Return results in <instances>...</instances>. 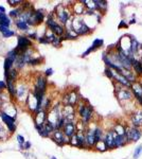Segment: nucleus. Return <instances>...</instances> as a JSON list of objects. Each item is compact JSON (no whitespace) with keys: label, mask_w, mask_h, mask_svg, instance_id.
<instances>
[{"label":"nucleus","mask_w":142,"mask_h":159,"mask_svg":"<svg viewBox=\"0 0 142 159\" xmlns=\"http://www.w3.org/2000/svg\"><path fill=\"white\" fill-rule=\"evenodd\" d=\"M140 62H141V64H142V56H141V58H140Z\"/></svg>","instance_id":"09e8293b"},{"label":"nucleus","mask_w":142,"mask_h":159,"mask_svg":"<svg viewBox=\"0 0 142 159\" xmlns=\"http://www.w3.org/2000/svg\"><path fill=\"white\" fill-rule=\"evenodd\" d=\"M53 74V69L52 68H49V69H47L45 71V77H50V75H52Z\"/></svg>","instance_id":"37998d69"},{"label":"nucleus","mask_w":142,"mask_h":159,"mask_svg":"<svg viewBox=\"0 0 142 159\" xmlns=\"http://www.w3.org/2000/svg\"><path fill=\"white\" fill-rule=\"evenodd\" d=\"M63 132H64V134H65V136H66L67 138H69V139H70L71 137H73L76 132H77V127H76L75 121L67 122L63 128Z\"/></svg>","instance_id":"ddd939ff"},{"label":"nucleus","mask_w":142,"mask_h":159,"mask_svg":"<svg viewBox=\"0 0 142 159\" xmlns=\"http://www.w3.org/2000/svg\"><path fill=\"white\" fill-rule=\"evenodd\" d=\"M6 87H8L6 82H5V81H0V91H2V90L6 89Z\"/></svg>","instance_id":"a19ab883"},{"label":"nucleus","mask_w":142,"mask_h":159,"mask_svg":"<svg viewBox=\"0 0 142 159\" xmlns=\"http://www.w3.org/2000/svg\"><path fill=\"white\" fill-rule=\"evenodd\" d=\"M128 21H126L125 19H122L121 21H120V24H119V26H118V28L119 29H127L128 28Z\"/></svg>","instance_id":"c9c22d12"},{"label":"nucleus","mask_w":142,"mask_h":159,"mask_svg":"<svg viewBox=\"0 0 142 159\" xmlns=\"http://www.w3.org/2000/svg\"><path fill=\"white\" fill-rule=\"evenodd\" d=\"M27 92V88L24 86H20V87L17 88V91H16V95L18 97L19 99L20 98H24V93Z\"/></svg>","instance_id":"7c9ffc66"},{"label":"nucleus","mask_w":142,"mask_h":159,"mask_svg":"<svg viewBox=\"0 0 142 159\" xmlns=\"http://www.w3.org/2000/svg\"><path fill=\"white\" fill-rule=\"evenodd\" d=\"M132 66H133V71L138 77H142V64L140 59L134 58L132 59Z\"/></svg>","instance_id":"f3484780"},{"label":"nucleus","mask_w":142,"mask_h":159,"mask_svg":"<svg viewBox=\"0 0 142 159\" xmlns=\"http://www.w3.org/2000/svg\"><path fill=\"white\" fill-rule=\"evenodd\" d=\"M51 159H56V157H54V156H53V157H51Z\"/></svg>","instance_id":"de8ad7c7"},{"label":"nucleus","mask_w":142,"mask_h":159,"mask_svg":"<svg viewBox=\"0 0 142 159\" xmlns=\"http://www.w3.org/2000/svg\"><path fill=\"white\" fill-rule=\"evenodd\" d=\"M77 114L81 118L82 123H84L85 125L88 126V124L93 118L95 110H93V107L86 101L85 103H80L79 107H77Z\"/></svg>","instance_id":"7ed1b4c3"},{"label":"nucleus","mask_w":142,"mask_h":159,"mask_svg":"<svg viewBox=\"0 0 142 159\" xmlns=\"http://www.w3.org/2000/svg\"><path fill=\"white\" fill-rule=\"evenodd\" d=\"M13 35H15V32H14L13 30H9V31H6L5 33H3L2 36L4 37V38H9V37H12Z\"/></svg>","instance_id":"58836bf2"},{"label":"nucleus","mask_w":142,"mask_h":159,"mask_svg":"<svg viewBox=\"0 0 142 159\" xmlns=\"http://www.w3.org/2000/svg\"><path fill=\"white\" fill-rule=\"evenodd\" d=\"M15 61H13L12 58L10 57H5L4 64H3V67H4V72H9L10 70H12V67L14 66Z\"/></svg>","instance_id":"393cba45"},{"label":"nucleus","mask_w":142,"mask_h":159,"mask_svg":"<svg viewBox=\"0 0 142 159\" xmlns=\"http://www.w3.org/2000/svg\"><path fill=\"white\" fill-rule=\"evenodd\" d=\"M142 154V145H138L137 148L134 150L133 153V159H138Z\"/></svg>","instance_id":"c756f323"},{"label":"nucleus","mask_w":142,"mask_h":159,"mask_svg":"<svg viewBox=\"0 0 142 159\" xmlns=\"http://www.w3.org/2000/svg\"><path fill=\"white\" fill-rule=\"evenodd\" d=\"M17 141H18L19 146L21 148V150H24V143H26V140H24V136H21V135L17 136Z\"/></svg>","instance_id":"f704fd0d"},{"label":"nucleus","mask_w":142,"mask_h":159,"mask_svg":"<svg viewBox=\"0 0 142 159\" xmlns=\"http://www.w3.org/2000/svg\"><path fill=\"white\" fill-rule=\"evenodd\" d=\"M55 14L57 16L58 21L63 24L64 26H66L67 22L71 19L72 15H71V11L68 8H66L64 4H58L55 8Z\"/></svg>","instance_id":"39448f33"},{"label":"nucleus","mask_w":142,"mask_h":159,"mask_svg":"<svg viewBox=\"0 0 142 159\" xmlns=\"http://www.w3.org/2000/svg\"><path fill=\"white\" fill-rule=\"evenodd\" d=\"M79 95L75 91H71L69 92L68 95H65V104L66 105H71V106H74L75 104H77L79 102Z\"/></svg>","instance_id":"2eb2a0df"},{"label":"nucleus","mask_w":142,"mask_h":159,"mask_svg":"<svg viewBox=\"0 0 142 159\" xmlns=\"http://www.w3.org/2000/svg\"><path fill=\"white\" fill-rule=\"evenodd\" d=\"M22 2H24V1H19V0H8V3L11 6H17L18 4L21 5Z\"/></svg>","instance_id":"4c0bfd02"},{"label":"nucleus","mask_w":142,"mask_h":159,"mask_svg":"<svg viewBox=\"0 0 142 159\" xmlns=\"http://www.w3.org/2000/svg\"><path fill=\"white\" fill-rule=\"evenodd\" d=\"M129 124L135 127L142 128V108L137 107L129 115Z\"/></svg>","instance_id":"0eeeda50"},{"label":"nucleus","mask_w":142,"mask_h":159,"mask_svg":"<svg viewBox=\"0 0 142 159\" xmlns=\"http://www.w3.org/2000/svg\"><path fill=\"white\" fill-rule=\"evenodd\" d=\"M30 148H31V142L26 141V143H24V150H29Z\"/></svg>","instance_id":"c03bdc74"},{"label":"nucleus","mask_w":142,"mask_h":159,"mask_svg":"<svg viewBox=\"0 0 142 159\" xmlns=\"http://www.w3.org/2000/svg\"><path fill=\"white\" fill-rule=\"evenodd\" d=\"M71 29L73 30L79 36L88 35L92 32V30L89 28V26L85 22V20L81 16H73V17H72V20H71Z\"/></svg>","instance_id":"f03ea898"},{"label":"nucleus","mask_w":142,"mask_h":159,"mask_svg":"<svg viewBox=\"0 0 142 159\" xmlns=\"http://www.w3.org/2000/svg\"><path fill=\"white\" fill-rule=\"evenodd\" d=\"M46 24H47L48 28L50 29V31L52 32V33H54L56 36L62 37L64 34H65V32H66L65 26H62V24H57V21L54 19V16H53L52 14L48 15V18H47V21H46Z\"/></svg>","instance_id":"20e7f679"},{"label":"nucleus","mask_w":142,"mask_h":159,"mask_svg":"<svg viewBox=\"0 0 142 159\" xmlns=\"http://www.w3.org/2000/svg\"><path fill=\"white\" fill-rule=\"evenodd\" d=\"M113 86H115V93H116V97L118 99L119 103L123 106V108H125V110H127L128 105L137 104L136 101H135L134 95H133L131 88L124 87V86L117 84V83H113Z\"/></svg>","instance_id":"f257e3e1"},{"label":"nucleus","mask_w":142,"mask_h":159,"mask_svg":"<svg viewBox=\"0 0 142 159\" xmlns=\"http://www.w3.org/2000/svg\"><path fill=\"white\" fill-rule=\"evenodd\" d=\"M32 46V42L30 39L29 37L22 36V35H19L18 36V44H17V49L20 53L24 52L29 49L30 47Z\"/></svg>","instance_id":"f8f14e48"},{"label":"nucleus","mask_w":142,"mask_h":159,"mask_svg":"<svg viewBox=\"0 0 142 159\" xmlns=\"http://www.w3.org/2000/svg\"><path fill=\"white\" fill-rule=\"evenodd\" d=\"M79 37V35L76 34L75 32L73 31V30H66V32H65V34L62 36V39H76Z\"/></svg>","instance_id":"5701e85b"},{"label":"nucleus","mask_w":142,"mask_h":159,"mask_svg":"<svg viewBox=\"0 0 142 159\" xmlns=\"http://www.w3.org/2000/svg\"><path fill=\"white\" fill-rule=\"evenodd\" d=\"M76 137V143H77V148H86V138H85V132L82 130H77V132L75 134Z\"/></svg>","instance_id":"dca6fc26"},{"label":"nucleus","mask_w":142,"mask_h":159,"mask_svg":"<svg viewBox=\"0 0 142 159\" xmlns=\"http://www.w3.org/2000/svg\"><path fill=\"white\" fill-rule=\"evenodd\" d=\"M126 144H128V141H127L126 135H117L115 138V145L116 148H120L125 146Z\"/></svg>","instance_id":"6ab92c4d"},{"label":"nucleus","mask_w":142,"mask_h":159,"mask_svg":"<svg viewBox=\"0 0 142 159\" xmlns=\"http://www.w3.org/2000/svg\"><path fill=\"white\" fill-rule=\"evenodd\" d=\"M95 148L97 150V151H99V152H105V151H107V146H106L104 140L99 141V142H98L97 144L95 145Z\"/></svg>","instance_id":"a878e982"},{"label":"nucleus","mask_w":142,"mask_h":159,"mask_svg":"<svg viewBox=\"0 0 142 159\" xmlns=\"http://www.w3.org/2000/svg\"><path fill=\"white\" fill-rule=\"evenodd\" d=\"M104 73H105V75H106V77H107L109 80H113V73H115V70H113V69L107 68V67H106V68H105V71H104Z\"/></svg>","instance_id":"72a5a7b5"},{"label":"nucleus","mask_w":142,"mask_h":159,"mask_svg":"<svg viewBox=\"0 0 142 159\" xmlns=\"http://www.w3.org/2000/svg\"><path fill=\"white\" fill-rule=\"evenodd\" d=\"M0 13L5 14V9H4V6H2V5H0Z\"/></svg>","instance_id":"49530a36"},{"label":"nucleus","mask_w":142,"mask_h":159,"mask_svg":"<svg viewBox=\"0 0 142 159\" xmlns=\"http://www.w3.org/2000/svg\"><path fill=\"white\" fill-rule=\"evenodd\" d=\"M28 37H29V38H32V39H34V40H36V39H38V38H39V37L37 36L36 32H34V33H29Z\"/></svg>","instance_id":"79ce46f5"},{"label":"nucleus","mask_w":142,"mask_h":159,"mask_svg":"<svg viewBox=\"0 0 142 159\" xmlns=\"http://www.w3.org/2000/svg\"><path fill=\"white\" fill-rule=\"evenodd\" d=\"M133 95H134V98L136 103L139 107L142 108V82L138 81V82L132 84V87H131Z\"/></svg>","instance_id":"6e6552de"},{"label":"nucleus","mask_w":142,"mask_h":159,"mask_svg":"<svg viewBox=\"0 0 142 159\" xmlns=\"http://www.w3.org/2000/svg\"><path fill=\"white\" fill-rule=\"evenodd\" d=\"M142 137V128L135 127L133 125H127L126 130V138L128 143L131 142H138Z\"/></svg>","instance_id":"423d86ee"},{"label":"nucleus","mask_w":142,"mask_h":159,"mask_svg":"<svg viewBox=\"0 0 142 159\" xmlns=\"http://www.w3.org/2000/svg\"><path fill=\"white\" fill-rule=\"evenodd\" d=\"M38 42H40V44H50V42H49V39H48L46 36H42L38 38Z\"/></svg>","instance_id":"ea45409f"},{"label":"nucleus","mask_w":142,"mask_h":159,"mask_svg":"<svg viewBox=\"0 0 142 159\" xmlns=\"http://www.w3.org/2000/svg\"><path fill=\"white\" fill-rule=\"evenodd\" d=\"M93 2H95V11H98L99 13L103 14L105 13L106 10H107V6H108V2L107 1H102V0H93Z\"/></svg>","instance_id":"aec40b11"},{"label":"nucleus","mask_w":142,"mask_h":159,"mask_svg":"<svg viewBox=\"0 0 142 159\" xmlns=\"http://www.w3.org/2000/svg\"><path fill=\"white\" fill-rule=\"evenodd\" d=\"M93 51H95V49L93 47H92V46H90V47L88 48V49H87V50L85 51V52L83 53V54H82V57H86L87 55H89L90 53L93 52Z\"/></svg>","instance_id":"e433bc0d"},{"label":"nucleus","mask_w":142,"mask_h":159,"mask_svg":"<svg viewBox=\"0 0 142 159\" xmlns=\"http://www.w3.org/2000/svg\"><path fill=\"white\" fill-rule=\"evenodd\" d=\"M113 130L116 132L117 135H126L127 125L125 123H122V122H118V123L113 124Z\"/></svg>","instance_id":"a211bd4d"},{"label":"nucleus","mask_w":142,"mask_h":159,"mask_svg":"<svg viewBox=\"0 0 142 159\" xmlns=\"http://www.w3.org/2000/svg\"><path fill=\"white\" fill-rule=\"evenodd\" d=\"M0 118H1V120L3 121V123L6 125V127L9 128V130H10V132L13 134V132L16 130L15 119H14V118H12V117L8 116L6 114H4L2 110L0 111Z\"/></svg>","instance_id":"9b49d317"},{"label":"nucleus","mask_w":142,"mask_h":159,"mask_svg":"<svg viewBox=\"0 0 142 159\" xmlns=\"http://www.w3.org/2000/svg\"><path fill=\"white\" fill-rule=\"evenodd\" d=\"M51 139L60 146H63L65 144H69V138H67L64 134L63 130H54L52 135H51Z\"/></svg>","instance_id":"1a4fd4ad"},{"label":"nucleus","mask_w":142,"mask_h":159,"mask_svg":"<svg viewBox=\"0 0 142 159\" xmlns=\"http://www.w3.org/2000/svg\"><path fill=\"white\" fill-rule=\"evenodd\" d=\"M116 136H117L116 132L113 128L105 132L103 140H104L106 146H107V150H115L116 148V145H115V138H116Z\"/></svg>","instance_id":"9d476101"},{"label":"nucleus","mask_w":142,"mask_h":159,"mask_svg":"<svg viewBox=\"0 0 142 159\" xmlns=\"http://www.w3.org/2000/svg\"><path fill=\"white\" fill-rule=\"evenodd\" d=\"M62 42H63V39H62V37H58V36H55L54 37V39L52 40V44L54 47H56V48H60L61 47V45H62Z\"/></svg>","instance_id":"473e14b6"},{"label":"nucleus","mask_w":142,"mask_h":159,"mask_svg":"<svg viewBox=\"0 0 142 159\" xmlns=\"http://www.w3.org/2000/svg\"><path fill=\"white\" fill-rule=\"evenodd\" d=\"M44 61V57L42 56H38V57L32 58L31 61L29 62V65H32V66H36V65H39L42 62Z\"/></svg>","instance_id":"2f4dec72"},{"label":"nucleus","mask_w":142,"mask_h":159,"mask_svg":"<svg viewBox=\"0 0 142 159\" xmlns=\"http://www.w3.org/2000/svg\"><path fill=\"white\" fill-rule=\"evenodd\" d=\"M103 45H104V40L102 39V38H95L93 42H92V47L95 48V50L97 49H99V48L103 47Z\"/></svg>","instance_id":"cd10ccee"},{"label":"nucleus","mask_w":142,"mask_h":159,"mask_svg":"<svg viewBox=\"0 0 142 159\" xmlns=\"http://www.w3.org/2000/svg\"><path fill=\"white\" fill-rule=\"evenodd\" d=\"M15 24L19 30H21V31H27V30L29 29V26H28V24H27V22H24V21H22V20H19V19L16 21Z\"/></svg>","instance_id":"bb28decb"},{"label":"nucleus","mask_w":142,"mask_h":159,"mask_svg":"<svg viewBox=\"0 0 142 159\" xmlns=\"http://www.w3.org/2000/svg\"><path fill=\"white\" fill-rule=\"evenodd\" d=\"M45 19V14H44V11L42 10H37L35 11L34 13V21L35 24H42V21Z\"/></svg>","instance_id":"4be33fe9"},{"label":"nucleus","mask_w":142,"mask_h":159,"mask_svg":"<svg viewBox=\"0 0 142 159\" xmlns=\"http://www.w3.org/2000/svg\"><path fill=\"white\" fill-rule=\"evenodd\" d=\"M22 12H24V11L21 10V8H17V9H14V10H11V12H10L9 15H10V17L15 18V17H19Z\"/></svg>","instance_id":"c85d7f7f"},{"label":"nucleus","mask_w":142,"mask_h":159,"mask_svg":"<svg viewBox=\"0 0 142 159\" xmlns=\"http://www.w3.org/2000/svg\"><path fill=\"white\" fill-rule=\"evenodd\" d=\"M6 82V85H8V87H6V89H8L9 93H10L11 95H16V91H17V88L15 87V82H13V81H11V80H8V81H5Z\"/></svg>","instance_id":"b1692460"},{"label":"nucleus","mask_w":142,"mask_h":159,"mask_svg":"<svg viewBox=\"0 0 142 159\" xmlns=\"http://www.w3.org/2000/svg\"><path fill=\"white\" fill-rule=\"evenodd\" d=\"M47 77L45 75H40V77H37L36 80V84H35L34 90L37 92L40 93H46V89H47Z\"/></svg>","instance_id":"4468645a"},{"label":"nucleus","mask_w":142,"mask_h":159,"mask_svg":"<svg viewBox=\"0 0 142 159\" xmlns=\"http://www.w3.org/2000/svg\"><path fill=\"white\" fill-rule=\"evenodd\" d=\"M136 24V18H132L128 21V24Z\"/></svg>","instance_id":"a18cd8bd"},{"label":"nucleus","mask_w":142,"mask_h":159,"mask_svg":"<svg viewBox=\"0 0 142 159\" xmlns=\"http://www.w3.org/2000/svg\"><path fill=\"white\" fill-rule=\"evenodd\" d=\"M85 11H86V8L85 5L80 1V2H76L73 4V8H72V12H73L74 16H81L84 15Z\"/></svg>","instance_id":"412c9836"}]
</instances>
